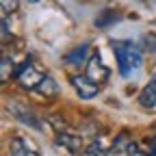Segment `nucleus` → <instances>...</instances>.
<instances>
[{
  "label": "nucleus",
  "instance_id": "1",
  "mask_svg": "<svg viewBox=\"0 0 156 156\" xmlns=\"http://www.w3.org/2000/svg\"><path fill=\"white\" fill-rule=\"evenodd\" d=\"M113 52L117 56V65H119V74L128 76L132 69H139L143 65V54L130 41H113Z\"/></svg>",
  "mask_w": 156,
  "mask_h": 156
},
{
  "label": "nucleus",
  "instance_id": "2",
  "mask_svg": "<svg viewBox=\"0 0 156 156\" xmlns=\"http://www.w3.org/2000/svg\"><path fill=\"white\" fill-rule=\"evenodd\" d=\"M15 78H17V85L22 87V89H26V91H37V87L41 85V80H44V74L39 72L30 61H24L22 65L17 67V72H15Z\"/></svg>",
  "mask_w": 156,
  "mask_h": 156
},
{
  "label": "nucleus",
  "instance_id": "3",
  "mask_svg": "<svg viewBox=\"0 0 156 156\" xmlns=\"http://www.w3.org/2000/svg\"><path fill=\"white\" fill-rule=\"evenodd\" d=\"M72 87L76 89V93L83 98V100H91V98H95L98 93H100V85L89 80L87 76H72L69 78Z\"/></svg>",
  "mask_w": 156,
  "mask_h": 156
},
{
  "label": "nucleus",
  "instance_id": "4",
  "mask_svg": "<svg viewBox=\"0 0 156 156\" xmlns=\"http://www.w3.org/2000/svg\"><path fill=\"white\" fill-rule=\"evenodd\" d=\"M89 80H93V83H104L106 78H108V67L102 63V58H100V54H93L91 58H89V63H87V74H85Z\"/></svg>",
  "mask_w": 156,
  "mask_h": 156
},
{
  "label": "nucleus",
  "instance_id": "5",
  "mask_svg": "<svg viewBox=\"0 0 156 156\" xmlns=\"http://www.w3.org/2000/svg\"><path fill=\"white\" fill-rule=\"evenodd\" d=\"M9 147H11V156H39V150L26 136H13Z\"/></svg>",
  "mask_w": 156,
  "mask_h": 156
},
{
  "label": "nucleus",
  "instance_id": "6",
  "mask_svg": "<svg viewBox=\"0 0 156 156\" xmlns=\"http://www.w3.org/2000/svg\"><path fill=\"white\" fill-rule=\"evenodd\" d=\"M9 111H11V113L17 117V119L24 124V126H30V128H35V130H41V122H39L37 117L30 113V108H26V106H22V104L13 102V104L9 106Z\"/></svg>",
  "mask_w": 156,
  "mask_h": 156
},
{
  "label": "nucleus",
  "instance_id": "7",
  "mask_svg": "<svg viewBox=\"0 0 156 156\" xmlns=\"http://www.w3.org/2000/svg\"><path fill=\"white\" fill-rule=\"evenodd\" d=\"M54 143L58 147L69 150L72 154H76V152L83 150V139H80V136H76V134H72V132H58L56 139H54Z\"/></svg>",
  "mask_w": 156,
  "mask_h": 156
},
{
  "label": "nucleus",
  "instance_id": "8",
  "mask_svg": "<svg viewBox=\"0 0 156 156\" xmlns=\"http://www.w3.org/2000/svg\"><path fill=\"white\" fill-rule=\"evenodd\" d=\"M87 54H89V44H83V46H78V48H74L72 52H67L65 56H63V61L67 63V65H83V63H89V58H87Z\"/></svg>",
  "mask_w": 156,
  "mask_h": 156
},
{
  "label": "nucleus",
  "instance_id": "9",
  "mask_svg": "<svg viewBox=\"0 0 156 156\" xmlns=\"http://www.w3.org/2000/svg\"><path fill=\"white\" fill-rule=\"evenodd\" d=\"M139 104L143 108H154L156 106V85L154 83H150V85L143 87V91L139 95Z\"/></svg>",
  "mask_w": 156,
  "mask_h": 156
},
{
  "label": "nucleus",
  "instance_id": "10",
  "mask_svg": "<svg viewBox=\"0 0 156 156\" xmlns=\"http://www.w3.org/2000/svg\"><path fill=\"white\" fill-rule=\"evenodd\" d=\"M117 20H122V15L117 13V11H113V9H104L100 15L95 17V26L98 28H108V26H113Z\"/></svg>",
  "mask_w": 156,
  "mask_h": 156
},
{
  "label": "nucleus",
  "instance_id": "11",
  "mask_svg": "<svg viewBox=\"0 0 156 156\" xmlns=\"http://www.w3.org/2000/svg\"><path fill=\"white\" fill-rule=\"evenodd\" d=\"M37 91L41 93V95H56V91H58V87H56V83L52 80L50 76H46L44 80H41V85L37 87Z\"/></svg>",
  "mask_w": 156,
  "mask_h": 156
},
{
  "label": "nucleus",
  "instance_id": "12",
  "mask_svg": "<svg viewBox=\"0 0 156 156\" xmlns=\"http://www.w3.org/2000/svg\"><path fill=\"white\" fill-rule=\"evenodd\" d=\"M11 74H13V61L5 54V56H2V61H0V80L7 83L9 78H11Z\"/></svg>",
  "mask_w": 156,
  "mask_h": 156
},
{
  "label": "nucleus",
  "instance_id": "13",
  "mask_svg": "<svg viewBox=\"0 0 156 156\" xmlns=\"http://www.w3.org/2000/svg\"><path fill=\"white\" fill-rule=\"evenodd\" d=\"M126 152H128V156H152V150L141 147L139 143H134V141H130L126 145Z\"/></svg>",
  "mask_w": 156,
  "mask_h": 156
},
{
  "label": "nucleus",
  "instance_id": "14",
  "mask_svg": "<svg viewBox=\"0 0 156 156\" xmlns=\"http://www.w3.org/2000/svg\"><path fill=\"white\" fill-rule=\"evenodd\" d=\"M106 152H108V147L104 145V139L100 136V139H95L91 145H89V154L91 156H106Z\"/></svg>",
  "mask_w": 156,
  "mask_h": 156
},
{
  "label": "nucleus",
  "instance_id": "15",
  "mask_svg": "<svg viewBox=\"0 0 156 156\" xmlns=\"http://www.w3.org/2000/svg\"><path fill=\"white\" fill-rule=\"evenodd\" d=\"M141 44H143L145 52H156V33H145L143 39H141Z\"/></svg>",
  "mask_w": 156,
  "mask_h": 156
},
{
  "label": "nucleus",
  "instance_id": "16",
  "mask_svg": "<svg viewBox=\"0 0 156 156\" xmlns=\"http://www.w3.org/2000/svg\"><path fill=\"white\" fill-rule=\"evenodd\" d=\"M0 5H2V13L9 15V13H15L20 9V0H0Z\"/></svg>",
  "mask_w": 156,
  "mask_h": 156
},
{
  "label": "nucleus",
  "instance_id": "17",
  "mask_svg": "<svg viewBox=\"0 0 156 156\" xmlns=\"http://www.w3.org/2000/svg\"><path fill=\"white\" fill-rule=\"evenodd\" d=\"M50 124H52V126H54V128H56L58 132H65L63 128L67 126V124H65V119H61L58 115H52V117H50Z\"/></svg>",
  "mask_w": 156,
  "mask_h": 156
},
{
  "label": "nucleus",
  "instance_id": "18",
  "mask_svg": "<svg viewBox=\"0 0 156 156\" xmlns=\"http://www.w3.org/2000/svg\"><path fill=\"white\" fill-rule=\"evenodd\" d=\"M9 35V20H7V15L2 17V37H7Z\"/></svg>",
  "mask_w": 156,
  "mask_h": 156
},
{
  "label": "nucleus",
  "instance_id": "19",
  "mask_svg": "<svg viewBox=\"0 0 156 156\" xmlns=\"http://www.w3.org/2000/svg\"><path fill=\"white\" fill-rule=\"evenodd\" d=\"M152 83H154V85H156V74H154V78H152Z\"/></svg>",
  "mask_w": 156,
  "mask_h": 156
},
{
  "label": "nucleus",
  "instance_id": "20",
  "mask_svg": "<svg viewBox=\"0 0 156 156\" xmlns=\"http://www.w3.org/2000/svg\"><path fill=\"white\" fill-rule=\"evenodd\" d=\"M28 2H39V0H28Z\"/></svg>",
  "mask_w": 156,
  "mask_h": 156
},
{
  "label": "nucleus",
  "instance_id": "21",
  "mask_svg": "<svg viewBox=\"0 0 156 156\" xmlns=\"http://www.w3.org/2000/svg\"><path fill=\"white\" fill-rule=\"evenodd\" d=\"M106 156H117V154H106Z\"/></svg>",
  "mask_w": 156,
  "mask_h": 156
},
{
  "label": "nucleus",
  "instance_id": "22",
  "mask_svg": "<svg viewBox=\"0 0 156 156\" xmlns=\"http://www.w3.org/2000/svg\"><path fill=\"white\" fill-rule=\"evenodd\" d=\"M154 24H156V20H154Z\"/></svg>",
  "mask_w": 156,
  "mask_h": 156
}]
</instances>
